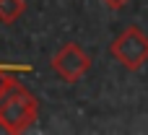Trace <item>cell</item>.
<instances>
[{
    "label": "cell",
    "instance_id": "6da1fadb",
    "mask_svg": "<svg viewBox=\"0 0 148 135\" xmlns=\"http://www.w3.org/2000/svg\"><path fill=\"white\" fill-rule=\"evenodd\" d=\"M39 114V101L36 96L21 86L13 75L5 78L0 88V127L5 133H26Z\"/></svg>",
    "mask_w": 148,
    "mask_h": 135
},
{
    "label": "cell",
    "instance_id": "8992f818",
    "mask_svg": "<svg viewBox=\"0 0 148 135\" xmlns=\"http://www.w3.org/2000/svg\"><path fill=\"white\" fill-rule=\"evenodd\" d=\"M5 78H8V73H3V70H0V88H3V83H5Z\"/></svg>",
    "mask_w": 148,
    "mask_h": 135
},
{
    "label": "cell",
    "instance_id": "5b68a950",
    "mask_svg": "<svg viewBox=\"0 0 148 135\" xmlns=\"http://www.w3.org/2000/svg\"><path fill=\"white\" fill-rule=\"evenodd\" d=\"M101 3H104V5H109L112 10H117V8H122V5H127L130 0H101Z\"/></svg>",
    "mask_w": 148,
    "mask_h": 135
},
{
    "label": "cell",
    "instance_id": "3957f363",
    "mask_svg": "<svg viewBox=\"0 0 148 135\" xmlns=\"http://www.w3.org/2000/svg\"><path fill=\"white\" fill-rule=\"evenodd\" d=\"M49 68L57 73L60 81H65V83H75V81H81V78L88 73V68H91V57H88V52H86L81 44L68 42V44H62V47L52 55Z\"/></svg>",
    "mask_w": 148,
    "mask_h": 135
},
{
    "label": "cell",
    "instance_id": "7a4b0ae2",
    "mask_svg": "<svg viewBox=\"0 0 148 135\" xmlns=\"http://www.w3.org/2000/svg\"><path fill=\"white\" fill-rule=\"evenodd\" d=\"M112 57L127 68V70H138L140 65L148 62V36L138 29V26H127L117 34V39L109 47Z\"/></svg>",
    "mask_w": 148,
    "mask_h": 135
},
{
    "label": "cell",
    "instance_id": "277c9868",
    "mask_svg": "<svg viewBox=\"0 0 148 135\" xmlns=\"http://www.w3.org/2000/svg\"><path fill=\"white\" fill-rule=\"evenodd\" d=\"M26 0H0V23H13L23 16Z\"/></svg>",
    "mask_w": 148,
    "mask_h": 135
}]
</instances>
